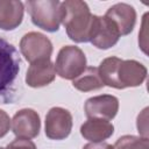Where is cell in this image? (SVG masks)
I'll use <instances>...</instances> for the list:
<instances>
[{
    "label": "cell",
    "instance_id": "6da1fadb",
    "mask_svg": "<svg viewBox=\"0 0 149 149\" xmlns=\"http://www.w3.org/2000/svg\"><path fill=\"white\" fill-rule=\"evenodd\" d=\"M98 72L104 85L122 90L127 87L140 86L147 78V68L134 59H121L119 57L105 58Z\"/></svg>",
    "mask_w": 149,
    "mask_h": 149
},
{
    "label": "cell",
    "instance_id": "7a4b0ae2",
    "mask_svg": "<svg viewBox=\"0 0 149 149\" xmlns=\"http://www.w3.org/2000/svg\"><path fill=\"white\" fill-rule=\"evenodd\" d=\"M61 23L73 42H90L93 14L85 1L65 0L61 2Z\"/></svg>",
    "mask_w": 149,
    "mask_h": 149
},
{
    "label": "cell",
    "instance_id": "3957f363",
    "mask_svg": "<svg viewBox=\"0 0 149 149\" xmlns=\"http://www.w3.org/2000/svg\"><path fill=\"white\" fill-rule=\"evenodd\" d=\"M21 58L16 48L0 37V104L14 101L17 92V78Z\"/></svg>",
    "mask_w": 149,
    "mask_h": 149
},
{
    "label": "cell",
    "instance_id": "277c9868",
    "mask_svg": "<svg viewBox=\"0 0 149 149\" xmlns=\"http://www.w3.org/2000/svg\"><path fill=\"white\" fill-rule=\"evenodd\" d=\"M31 22L49 33H55L61 26V2L58 0H31L26 2Z\"/></svg>",
    "mask_w": 149,
    "mask_h": 149
},
{
    "label": "cell",
    "instance_id": "5b68a950",
    "mask_svg": "<svg viewBox=\"0 0 149 149\" xmlns=\"http://www.w3.org/2000/svg\"><path fill=\"white\" fill-rule=\"evenodd\" d=\"M56 73L68 80H73L86 69V56L76 45L62 47L55 62Z\"/></svg>",
    "mask_w": 149,
    "mask_h": 149
},
{
    "label": "cell",
    "instance_id": "8992f818",
    "mask_svg": "<svg viewBox=\"0 0 149 149\" xmlns=\"http://www.w3.org/2000/svg\"><path fill=\"white\" fill-rule=\"evenodd\" d=\"M20 51L30 64L42 59H50L52 54V43L43 34L30 31L22 36L20 41Z\"/></svg>",
    "mask_w": 149,
    "mask_h": 149
},
{
    "label": "cell",
    "instance_id": "52a82bcc",
    "mask_svg": "<svg viewBox=\"0 0 149 149\" xmlns=\"http://www.w3.org/2000/svg\"><path fill=\"white\" fill-rule=\"evenodd\" d=\"M120 38V33L115 23L108 17L93 15V23L90 42L98 49L106 50L114 47Z\"/></svg>",
    "mask_w": 149,
    "mask_h": 149
},
{
    "label": "cell",
    "instance_id": "ba28073f",
    "mask_svg": "<svg viewBox=\"0 0 149 149\" xmlns=\"http://www.w3.org/2000/svg\"><path fill=\"white\" fill-rule=\"evenodd\" d=\"M72 115L63 107H52L45 115L44 132L50 140H64L72 130Z\"/></svg>",
    "mask_w": 149,
    "mask_h": 149
},
{
    "label": "cell",
    "instance_id": "9c48e42d",
    "mask_svg": "<svg viewBox=\"0 0 149 149\" xmlns=\"http://www.w3.org/2000/svg\"><path fill=\"white\" fill-rule=\"evenodd\" d=\"M85 114L88 119L112 120L119 111V99L112 94L91 97L84 105Z\"/></svg>",
    "mask_w": 149,
    "mask_h": 149
},
{
    "label": "cell",
    "instance_id": "30bf717a",
    "mask_svg": "<svg viewBox=\"0 0 149 149\" xmlns=\"http://www.w3.org/2000/svg\"><path fill=\"white\" fill-rule=\"evenodd\" d=\"M10 127L16 137L34 139L40 134V115L36 111L31 108H22L14 114Z\"/></svg>",
    "mask_w": 149,
    "mask_h": 149
},
{
    "label": "cell",
    "instance_id": "8fae6325",
    "mask_svg": "<svg viewBox=\"0 0 149 149\" xmlns=\"http://www.w3.org/2000/svg\"><path fill=\"white\" fill-rule=\"evenodd\" d=\"M105 16L115 23L120 36L130 34L136 23V10L133 6L125 2H119L109 7Z\"/></svg>",
    "mask_w": 149,
    "mask_h": 149
},
{
    "label": "cell",
    "instance_id": "7c38bea8",
    "mask_svg": "<svg viewBox=\"0 0 149 149\" xmlns=\"http://www.w3.org/2000/svg\"><path fill=\"white\" fill-rule=\"evenodd\" d=\"M55 65L50 59H42L30 64L26 73V84L30 87H43L55 80Z\"/></svg>",
    "mask_w": 149,
    "mask_h": 149
},
{
    "label": "cell",
    "instance_id": "4fadbf2b",
    "mask_svg": "<svg viewBox=\"0 0 149 149\" xmlns=\"http://www.w3.org/2000/svg\"><path fill=\"white\" fill-rule=\"evenodd\" d=\"M24 13V5L16 0H0V29L14 30L17 28Z\"/></svg>",
    "mask_w": 149,
    "mask_h": 149
},
{
    "label": "cell",
    "instance_id": "5bb4252c",
    "mask_svg": "<svg viewBox=\"0 0 149 149\" xmlns=\"http://www.w3.org/2000/svg\"><path fill=\"white\" fill-rule=\"evenodd\" d=\"M114 133V126L108 120L88 119L80 126L81 136L90 142H102Z\"/></svg>",
    "mask_w": 149,
    "mask_h": 149
},
{
    "label": "cell",
    "instance_id": "9a60e30c",
    "mask_svg": "<svg viewBox=\"0 0 149 149\" xmlns=\"http://www.w3.org/2000/svg\"><path fill=\"white\" fill-rule=\"evenodd\" d=\"M72 86L81 92H90L104 87V83L100 79L98 68L88 66L86 68L77 78L72 80Z\"/></svg>",
    "mask_w": 149,
    "mask_h": 149
},
{
    "label": "cell",
    "instance_id": "2e32d148",
    "mask_svg": "<svg viewBox=\"0 0 149 149\" xmlns=\"http://www.w3.org/2000/svg\"><path fill=\"white\" fill-rule=\"evenodd\" d=\"M114 149H149V140L143 136L123 135L113 146Z\"/></svg>",
    "mask_w": 149,
    "mask_h": 149
},
{
    "label": "cell",
    "instance_id": "e0dca14e",
    "mask_svg": "<svg viewBox=\"0 0 149 149\" xmlns=\"http://www.w3.org/2000/svg\"><path fill=\"white\" fill-rule=\"evenodd\" d=\"M6 149H36V146L30 139L16 137L7 146Z\"/></svg>",
    "mask_w": 149,
    "mask_h": 149
},
{
    "label": "cell",
    "instance_id": "ac0fdd59",
    "mask_svg": "<svg viewBox=\"0 0 149 149\" xmlns=\"http://www.w3.org/2000/svg\"><path fill=\"white\" fill-rule=\"evenodd\" d=\"M10 122L12 120L9 119V115L5 111L0 109V139L3 137L9 132Z\"/></svg>",
    "mask_w": 149,
    "mask_h": 149
},
{
    "label": "cell",
    "instance_id": "d6986e66",
    "mask_svg": "<svg viewBox=\"0 0 149 149\" xmlns=\"http://www.w3.org/2000/svg\"><path fill=\"white\" fill-rule=\"evenodd\" d=\"M147 112H148V108H144L142 111V113L139 114V116H137V130L141 134V136H143V137H148V134H147Z\"/></svg>",
    "mask_w": 149,
    "mask_h": 149
},
{
    "label": "cell",
    "instance_id": "ffe728a7",
    "mask_svg": "<svg viewBox=\"0 0 149 149\" xmlns=\"http://www.w3.org/2000/svg\"><path fill=\"white\" fill-rule=\"evenodd\" d=\"M147 17H148V13H146L143 16L142 29H141V33H139V44H140V47L144 54H148V51H147V37H146L147 36V34H146V31H147Z\"/></svg>",
    "mask_w": 149,
    "mask_h": 149
},
{
    "label": "cell",
    "instance_id": "44dd1931",
    "mask_svg": "<svg viewBox=\"0 0 149 149\" xmlns=\"http://www.w3.org/2000/svg\"><path fill=\"white\" fill-rule=\"evenodd\" d=\"M83 149H114V147L106 142H90L85 144Z\"/></svg>",
    "mask_w": 149,
    "mask_h": 149
},
{
    "label": "cell",
    "instance_id": "7402d4cb",
    "mask_svg": "<svg viewBox=\"0 0 149 149\" xmlns=\"http://www.w3.org/2000/svg\"><path fill=\"white\" fill-rule=\"evenodd\" d=\"M0 149H6V148H2V147H0Z\"/></svg>",
    "mask_w": 149,
    "mask_h": 149
}]
</instances>
